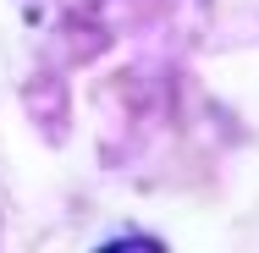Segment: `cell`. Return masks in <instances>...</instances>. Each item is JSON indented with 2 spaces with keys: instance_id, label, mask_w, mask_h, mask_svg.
<instances>
[{
  "instance_id": "cell-1",
  "label": "cell",
  "mask_w": 259,
  "mask_h": 253,
  "mask_svg": "<svg viewBox=\"0 0 259 253\" xmlns=\"http://www.w3.org/2000/svg\"><path fill=\"white\" fill-rule=\"evenodd\" d=\"M127 248H133V253H155L160 242H149V237H127V242H110V253H127Z\"/></svg>"
}]
</instances>
